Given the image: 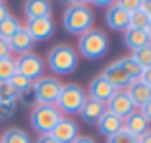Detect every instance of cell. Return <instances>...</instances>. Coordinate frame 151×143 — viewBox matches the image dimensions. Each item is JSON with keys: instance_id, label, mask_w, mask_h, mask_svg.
<instances>
[{"instance_id": "1", "label": "cell", "mask_w": 151, "mask_h": 143, "mask_svg": "<svg viewBox=\"0 0 151 143\" xmlns=\"http://www.w3.org/2000/svg\"><path fill=\"white\" fill-rule=\"evenodd\" d=\"M93 10L89 8L87 2H70L62 14V27L70 35L81 37L89 29H93Z\"/></svg>"}, {"instance_id": "2", "label": "cell", "mask_w": 151, "mask_h": 143, "mask_svg": "<svg viewBox=\"0 0 151 143\" xmlns=\"http://www.w3.org/2000/svg\"><path fill=\"white\" fill-rule=\"evenodd\" d=\"M78 50L74 46L66 45V43H60V45H54L52 49L47 54V66L52 74L56 76H70L78 70Z\"/></svg>"}, {"instance_id": "3", "label": "cell", "mask_w": 151, "mask_h": 143, "mask_svg": "<svg viewBox=\"0 0 151 143\" xmlns=\"http://www.w3.org/2000/svg\"><path fill=\"white\" fill-rule=\"evenodd\" d=\"M78 52L87 60H99L109 52V37L101 29H89L78 41Z\"/></svg>"}, {"instance_id": "4", "label": "cell", "mask_w": 151, "mask_h": 143, "mask_svg": "<svg viewBox=\"0 0 151 143\" xmlns=\"http://www.w3.org/2000/svg\"><path fill=\"white\" fill-rule=\"evenodd\" d=\"M87 101V93L81 85L78 83H66L60 91V97H58L56 104L54 107L58 108L60 114H66L68 118L74 116V114H80L83 103Z\"/></svg>"}, {"instance_id": "5", "label": "cell", "mask_w": 151, "mask_h": 143, "mask_svg": "<svg viewBox=\"0 0 151 143\" xmlns=\"http://www.w3.org/2000/svg\"><path fill=\"white\" fill-rule=\"evenodd\" d=\"M60 120H62V114L54 104H35L29 114V124L39 135L50 134Z\"/></svg>"}, {"instance_id": "6", "label": "cell", "mask_w": 151, "mask_h": 143, "mask_svg": "<svg viewBox=\"0 0 151 143\" xmlns=\"http://www.w3.org/2000/svg\"><path fill=\"white\" fill-rule=\"evenodd\" d=\"M64 83L54 76H43L31 85L35 104H56Z\"/></svg>"}, {"instance_id": "7", "label": "cell", "mask_w": 151, "mask_h": 143, "mask_svg": "<svg viewBox=\"0 0 151 143\" xmlns=\"http://www.w3.org/2000/svg\"><path fill=\"white\" fill-rule=\"evenodd\" d=\"M16 70L19 76H23L25 79H29L31 83H35L37 79H41L45 74V62L39 54L27 52L16 58Z\"/></svg>"}, {"instance_id": "8", "label": "cell", "mask_w": 151, "mask_h": 143, "mask_svg": "<svg viewBox=\"0 0 151 143\" xmlns=\"http://www.w3.org/2000/svg\"><path fill=\"white\" fill-rule=\"evenodd\" d=\"M116 87L111 83L109 79H105V77L99 74V76H95L93 79L89 81V87H87V99H93V101H97V103H103L107 104L109 101H111V97L116 93Z\"/></svg>"}, {"instance_id": "9", "label": "cell", "mask_w": 151, "mask_h": 143, "mask_svg": "<svg viewBox=\"0 0 151 143\" xmlns=\"http://www.w3.org/2000/svg\"><path fill=\"white\" fill-rule=\"evenodd\" d=\"M27 29V33L31 35V39L35 43H43V41H49L54 35V19L52 16L49 18H39V19H29V21L23 25Z\"/></svg>"}, {"instance_id": "10", "label": "cell", "mask_w": 151, "mask_h": 143, "mask_svg": "<svg viewBox=\"0 0 151 143\" xmlns=\"http://www.w3.org/2000/svg\"><path fill=\"white\" fill-rule=\"evenodd\" d=\"M105 107H107V110L111 112V114L122 118V120H124L126 116H130L134 110H138V108H136V104L132 103L130 95L126 93L124 89H118V91H116V93L111 97V101H109Z\"/></svg>"}, {"instance_id": "11", "label": "cell", "mask_w": 151, "mask_h": 143, "mask_svg": "<svg viewBox=\"0 0 151 143\" xmlns=\"http://www.w3.org/2000/svg\"><path fill=\"white\" fill-rule=\"evenodd\" d=\"M50 135L58 143H74L78 139V135H80V128H78V124L72 118L62 116V120L54 126V130L50 132Z\"/></svg>"}, {"instance_id": "12", "label": "cell", "mask_w": 151, "mask_h": 143, "mask_svg": "<svg viewBox=\"0 0 151 143\" xmlns=\"http://www.w3.org/2000/svg\"><path fill=\"white\" fill-rule=\"evenodd\" d=\"M105 21H107V27L112 29V31H126L128 29V21H130V14L126 10H122L118 6V2H112L107 8V14H105Z\"/></svg>"}, {"instance_id": "13", "label": "cell", "mask_w": 151, "mask_h": 143, "mask_svg": "<svg viewBox=\"0 0 151 143\" xmlns=\"http://www.w3.org/2000/svg\"><path fill=\"white\" fill-rule=\"evenodd\" d=\"M105 79H109L112 85H114L116 89H126L130 83H132V77L126 74V70L122 66H120V62L118 60H114V62H111L105 70H103V74H101Z\"/></svg>"}, {"instance_id": "14", "label": "cell", "mask_w": 151, "mask_h": 143, "mask_svg": "<svg viewBox=\"0 0 151 143\" xmlns=\"http://www.w3.org/2000/svg\"><path fill=\"white\" fill-rule=\"evenodd\" d=\"M124 130L128 134H132L134 137H142L143 134L149 132V122L139 110H134L130 116L124 118Z\"/></svg>"}, {"instance_id": "15", "label": "cell", "mask_w": 151, "mask_h": 143, "mask_svg": "<svg viewBox=\"0 0 151 143\" xmlns=\"http://www.w3.org/2000/svg\"><path fill=\"white\" fill-rule=\"evenodd\" d=\"M97 130L101 135H105V137H111V135L118 134L120 130H124V120L118 116H114V114H111L109 110H105V114H103L101 118H99L97 122Z\"/></svg>"}, {"instance_id": "16", "label": "cell", "mask_w": 151, "mask_h": 143, "mask_svg": "<svg viewBox=\"0 0 151 143\" xmlns=\"http://www.w3.org/2000/svg\"><path fill=\"white\" fill-rule=\"evenodd\" d=\"M23 14H25L27 21L39 18H49L52 14V4L49 0H27L23 4Z\"/></svg>"}, {"instance_id": "17", "label": "cell", "mask_w": 151, "mask_h": 143, "mask_svg": "<svg viewBox=\"0 0 151 143\" xmlns=\"http://www.w3.org/2000/svg\"><path fill=\"white\" fill-rule=\"evenodd\" d=\"M124 91L130 95L132 103L136 104V108H142L143 104H145L147 101L151 99V87H147L142 79H134Z\"/></svg>"}, {"instance_id": "18", "label": "cell", "mask_w": 151, "mask_h": 143, "mask_svg": "<svg viewBox=\"0 0 151 143\" xmlns=\"http://www.w3.org/2000/svg\"><path fill=\"white\" fill-rule=\"evenodd\" d=\"M8 45H10V50H12V52H16L18 56H22V54L31 52V49L35 46V41L31 39V35L27 33L25 27H22V29L8 41Z\"/></svg>"}, {"instance_id": "19", "label": "cell", "mask_w": 151, "mask_h": 143, "mask_svg": "<svg viewBox=\"0 0 151 143\" xmlns=\"http://www.w3.org/2000/svg\"><path fill=\"white\" fill-rule=\"evenodd\" d=\"M105 110H107V107L103 103H97L93 99H87L83 103V107H81V110H80V116L87 124H97L99 118L105 114Z\"/></svg>"}, {"instance_id": "20", "label": "cell", "mask_w": 151, "mask_h": 143, "mask_svg": "<svg viewBox=\"0 0 151 143\" xmlns=\"http://www.w3.org/2000/svg\"><path fill=\"white\" fill-rule=\"evenodd\" d=\"M124 45L132 52H136L138 49H143V46L151 45V39L147 37L145 29H126L124 31Z\"/></svg>"}, {"instance_id": "21", "label": "cell", "mask_w": 151, "mask_h": 143, "mask_svg": "<svg viewBox=\"0 0 151 143\" xmlns=\"http://www.w3.org/2000/svg\"><path fill=\"white\" fill-rule=\"evenodd\" d=\"M0 143H31V137H29V134L25 130L14 126V128H8L0 135Z\"/></svg>"}, {"instance_id": "22", "label": "cell", "mask_w": 151, "mask_h": 143, "mask_svg": "<svg viewBox=\"0 0 151 143\" xmlns=\"http://www.w3.org/2000/svg\"><path fill=\"white\" fill-rule=\"evenodd\" d=\"M22 27H23L22 21H19L16 16H12V14H10L8 18H6L2 23H0V39L10 41L14 35H16V33L19 31V29H22Z\"/></svg>"}, {"instance_id": "23", "label": "cell", "mask_w": 151, "mask_h": 143, "mask_svg": "<svg viewBox=\"0 0 151 143\" xmlns=\"http://www.w3.org/2000/svg\"><path fill=\"white\" fill-rule=\"evenodd\" d=\"M16 74H18V70H16V58L14 56L0 60V85L8 83Z\"/></svg>"}, {"instance_id": "24", "label": "cell", "mask_w": 151, "mask_h": 143, "mask_svg": "<svg viewBox=\"0 0 151 143\" xmlns=\"http://www.w3.org/2000/svg\"><path fill=\"white\" fill-rule=\"evenodd\" d=\"M147 23H149V16L142 10L139 6L136 12L130 14V21H128V29H145Z\"/></svg>"}, {"instance_id": "25", "label": "cell", "mask_w": 151, "mask_h": 143, "mask_svg": "<svg viewBox=\"0 0 151 143\" xmlns=\"http://www.w3.org/2000/svg\"><path fill=\"white\" fill-rule=\"evenodd\" d=\"M132 58L138 62V66L142 70L145 68H151V45L143 46V49H138L136 52H132Z\"/></svg>"}, {"instance_id": "26", "label": "cell", "mask_w": 151, "mask_h": 143, "mask_svg": "<svg viewBox=\"0 0 151 143\" xmlns=\"http://www.w3.org/2000/svg\"><path fill=\"white\" fill-rule=\"evenodd\" d=\"M120 66L126 70V74H128L132 79H139V76H142V68L138 66V62L132 58V56H124V58L118 60Z\"/></svg>"}, {"instance_id": "27", "label": "cell", "mask_w": 151, "mask_h": 143, "mask_svg": "<svg viewBox=\"0 0 151 143\" xmlns=\"http://www.w3.org/2000/svg\"><path fill=\"white\" fill-rule=\"evenodd\" d=\"M8 83L14 87V91H16L18 95H23V93H27V91H31V85H33L29 79H25V77L19 76V74H16Z\"/></svg>"}, {"instance_id": "28", "label": "cell", "mask_w": 151, "mask_h": 143, "mask_svg": "<svg viewBox=\"0 0 151 143\" xmlns=\"http://www.w3.org/2000/svg\"><path fill=\"white\" fill-rule=\"evenodd\" d=\"M107 143H138V137H134V135L128 134L126 130H120L118 134L107 137Z\"/></svg>"}, {"instance_id": "29", "label": "cell", "mask_w": 151, "mask_h": 143, "mask_svg": "<svg viewBox=\"0 0 151 143\" xmlns=\"http://www.w3.org/2000/svg\"><path fill=\"white\" fill-rule=\"evenodd\" d=\"M118 2V6L122 10H126L128 14H132V12H136V10L142 6V0H116Z\"/></svg>"}, {"instance_id": "30", "label": "cell", "mask_w": 151, "mask_h": 143, "mask_svg": "<svg viewBox=\"0 0 151 143\" xmlns=\"http://www.w3.org/2000/svg\"><path fill=\"white\" fill-rule=\"evenodd\" d=\"M14 110H16V104H4V103H0V120H8V118H12Z\"/></svg>"}, {"instance_id": "31", "label": "cell", "mask_w": 151, "mask_h": 143, "mask_svg": "<svg viewBox=\"0 0 151 143\" xmlns=\"http://www.w3.org/2000/svg\"><path fill=\"white\" fill-rule=\"evenodd\" d=\"M12 56V50H10V45L6 39H0V60L2 58H8Z\"/></svg>"}, {"instance_id": "32", "label": "cell", "mask_w": 151, "mask_h": 143, "mask_svg": "<svg viewBox=\"0 0 151 143\" xmlns=\"http://www.w3.org/2000/svg\"><path fill=\"white\" fill-rule=\"evenodd\" d=\"M139 112H142L143 116L147 118V122H149V124H151V99H149V101H147L145 104H143L142 108H139Z\"/></svg>"}, {"instance_id": "33", "label": "cell", "mask_w": 151, "mask_h": 143, "mask_svg": "<svg viewBox=\"0 0 151 143\" xmlns=\"http://www.w3.org/2000/svg\"><path fill=\"white\" fill-rule=\"evenodd\" d=\"M139 79H142L143 83L147 85V87H151V68H145V70H142V76H139Z\"/></svg>"}, {"instance_id": "34", "label": "cell", "mask_w": 151, "mask_h": 143, "mask_svg": "<svg viewBox=\"0 0 151 143\" xmlns=\"http://www.w3.org/2000/svg\"><path fill=\"white\" fill-rule=\"evenodd\" d=\"M8 16H10V8H8V4L0 0V23L4 21V19L8 18Z\"/></svg>"}, {"instance_id": "35", "label": "cell", "mask_w": 151, "mask_h": 143, "mask_svg": "<svg viewBox=\"0 0 151 143\" xmlns=\"http://www.w3.org/2000/svg\"><path fill=\"white\" fill-rule=\"evenodd\" d=\"M35 143H58V141L50 134H47V135H39V139H37Z\"/></svg>"}, {"instance_id": "36", "label": "cell", "mask_w": 151, "mask_h": 143, "mask_svg": "<svg viewBox=\"0 0 151 143\" xmlns=\"http://www.w3.org/2000/svg\"><path fill=\"white\" fill-rule=\"evenodd\" d=\"M74 143H97L91 135H78V139H76Z\"/></svg>"}, {"instance_id": "37", "label": "cell", "mask_w": 151, "mask_h": 143, "mask_svg": "<svg viewBox=\"0 0 151 143\" xmlns=\"http://www.w3.org/2000/svg\"><path fill=\"white\" fill-rule=\"evenodd\" d=\"M142 10L149 16V19H151V0H142Z\"/></svg>"}, {"instance_id": "38", "label": "cell", "mask_w": 151, "mask_h": 143, "mask_svg": "<svg viewBox=\"0 0 151 143\" xmlns=\"http://www.w3.org/2000/svg\"><path fill=\"white\" fill-rule=\"evenodd\" d=\"M138 143H151V130L147 134H143L142 137H138Z\"/></svg>"}, {"instance_id": "39", "label": "cell", "mask_w": 151, "mask_h": 143, "mask_svg": "<svg viewBox=\"0 0 151 143\" xmlns=\"http://www.w3.org/2000/svg\"><path fill=\"white\" fill-rule=\"evenodd\" d=\"M145 33H147V37L151 39V19H149V23H147V27H145Z\"/></svg>"}]
</instances>
